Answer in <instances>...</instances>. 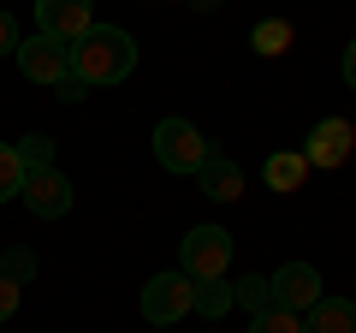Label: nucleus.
Instances as JSON below:
<instances>
[{"label":"nucleus","mask_w":356,"mask_h":333,"mask_svg":"<svg viewBox=\"0 0 356 333\" xmlns=\"http://www.w3.org/2000/svg\"><path fill=\"white\" fill-rule=\"evenodd\" d=\"M261 179H267V191H303V179H309V161L303 155H267V166H261Z\"/></svg>","instance_id":"nucleus-12"},{"label":"nucleus","mask_w":356,"mask_h":333,"mask_svg":"<svg viewBox=\"0 0 356 333\" xmlns=\"http://www.w3.org/2000/svg\"><path fill=\"white\" fill-rule=\"evenodd\" d=\"M24 161H18L13 143H0V203H13V196H24Z\"/></svg>","instance_id":"nucleus-15"},{"label":"nucleus","mask_w":356,"mask_h":333,"mask_svg":"<svg viewBox=\"0 0 356 333\" xmlns=\"http://www.w3.org/2000/svg\"><path fill=\"white\" fill-rule=\"evenodd\" d=\"M208 155L214 149H208V137L191 119H161V125H154V161H161L166 173H191L196 179V166H202Z\"/></svg>","instance_id":"nucleus-4"},{"label":"nucleus","mask_w":356,"mask_h":333,"mask_svg":"<svg viewBox=\"0 0 356 333\" xmlns=\"http://www.w3.org/2000/svg\"><path fill=\"white\" fill-rule=\"evenodd\" d=\"M18 42H24L18 18H13V13H0V60H6V54H18Z\"/></svg>","instance_id":"nucleus-20"},{"label":"nucleus","mask_w":356,"mask_h":333,"mask_svg":"<svg viewBox=\"0 0 356 333\" xmlns=\"http://www.w3.org/2000/svg\"><path fill=\"white\" fill-rule=\"evenodd\" d=\"M54 95H60V102H83V95H89V84H83V77H60V84H54Z\"/></svg>","instance_id":"nucleus-22"},{"label":"nucleus","mask_w":356,"mask_h":333,"mask_svg":"<svg viewBox=\"0 0 356 333\" xmlns=\"http://www.w3.org/2000/svg\"><path fill=\"white\" fill-rule=\"evenodd\" d=\"M0 274H6V280H18V286H24L30 274H36V250H6V262H0Z\"/></svg>","instance_id":"nucleus-19"},{"label":"nucleus","mask_w":356,"mask_h":333,"mask_svg":"<svg viewBox=\"0 0 356 333\" xmlns=\"http://www.w3.org/2000/svg\"><path fill=\"white\" fill-rule=\"evenodd\" d=\"M273 304L291 309V316L315 309L321 304V268H309V262H285V268L273 274Z\"/></svg>","instance_id":"nucleus-8"},{"label":"nucleus","mask_w":356,"mask_h":333,"mask_svg":"<svg viewBox=\"0 0 356 333\" xmlns=\"http://www.w3.org/2000/svg\"><path fill=\"white\" fill-rule=\"evenodd\" d=\"M350 149H356V125L350 119H321V125L309 131V143H303V161L309 166H344Z\"/></svg>","instance_id":"nucleus-7"},{"label":"nucleus","mask_w":356,"mask_h":333,"mask_svg":"<svg viewBox=\"0 0 356 333\" xmlns=\"http://www.w3.org/2000/svg\"><path fill=\"white\" fill-rule=\"evenodd\" d=\"M303 333H356V304L321 297L315 309H303Z\"/></svg>","instance_id":"nucleus-11"},{"label":"nucleus","mask_w":356,"mask_h":333,"mask_svg":"<svg viewBox=\"0 0 356 333\" xmlns=\"http://www.w3.org/2000/svg\"><path fill=\"white\" fill-rule=\"evenodd\" d=\"M191 6H196V13H208V6H220V0H191Z\"/></svg>","instance_id":"nucleus-24"},{"label":"nucleus","mask_w":356,"mask_h":333,"mask_svg":"<svg viewBox=\"0 0 356 333\" xmlns=\"http://www.w3.org/2000/svg\"><path fill=\"white\" fill-rule=\"evenodd\" d=\"M191 309H196V280L184 268H166V274H154L143 286V321H154V327H172Z\"/></svg>","instance_id":"nucleus-3"},{"label":"nucleus","mask_w":356,"mask_h":333,"mask_svg":"<svg viewBox=\"0 0 356 333\" xmlns=\"http://www.w3.org/2000/svg\"><path fill=\"white\" fill-rule=\"evenodd\" d=\"M250 333H303V316L267 304V309H255V316H250Z\"/></svg>","instance_id":"nucleus-16"},{"label":"nucleus","mask_w":356,"mask_h":333,"mask_svg":"<svg viewBox=\"0 0 356 333\" xmlns=\"http://www.w3.org/2000/svg\"><path fill=\"white\" fill-rule=\"evenodd\" d=\"M232 292H238V304L250 309V316L273 304V280H261V274H243V280H232Z\"/></svg>","instance_id":"nucleus-17"},{"label":"nucleus","mask_w":356,"mask_h":333,"mask_svg":"<svg viewBox=\"0 0 356 333\" xmlns=\"http://www.w3.org/2000/svg\"><path fill=\"white\" fill-rule=\"evenodd\" d=\"M24 208L36 220H65L72 215V179H65L60 166H42L24 179Z\"/></svg>","instance_id":"nucleus-6"},{"label":"nucleus","mask_w":356,"mask_h":333,"mask_svg":"<svg viewBox=\"0 0 356 333\" xmlns=\"http://www.w3.org/2000/svg\"><path fill=\"white\" fill-rule=\"evenodd\" d=\"M18 161H24V173H42V166H54V137L30 131V137L18 143Z\"/></svg>","instance_id":"nucleus-18"},{"label":"nucleus","mask_w":356,"mask_h":333,"mask_svg":"<svg viewBox=\"0 0 356 333\" xmlns=\"http://www.w3.org/2000/svg\"><path fill=\"white\" fill-rule=\"evenodd\" d=\"M291 36H297L291 18H261V24L250 30V48H255V54H267V60H280V54L291 48Z\"/></svg>","instance_id":"nucleus-14"},{"label":"nucleus","mask_w":356,"mask_h":333,"mask_svg":"<svg viewBox=\"0 0 356 333\" xmlns=\"http://www.w3.org/2000/svg\"><path fill=\"white\" fill-rule=\"evenodd\" d=\"M72 72L83 77L89 90H107V84H125L137 72V42L119 24H89L83 36L72 42Z\"/></svg>","instance_id":"nucleus-1"},{"label":"nucleus","mask_w":356,"mask_h":333,"mask_svg":"<svg viewBox=\"0 0 356 333\" xmlns=\"http://www.w3.org/2000/svg\"><path fill=\"white\" fill-rule=\"evenodd\" d=\"M196 185H202V196H214V203H238L243 196V166L232 161V155H208V161L196 166Z\"/></svg>","instance_id":"nucleus-10"},{"label":"nucleus","mask_w":356,"mask_h":333,"mask_svg":"<svg viewBox=\"0 0 356 333\" xmlns=\"http://www.w3.org/2000/svg\"><path fill=\"white\" fill-rule=\"evenodd\" d=\"M226 309H238V292H232V280H202V286H196V309H191V316L220 321Z\"/></svg>","instance_id":"nucleus-13"},{"label":"nucleus","mask_w":356,"mask_h":333,"mask_svg":"<svg viewBox=\"0 0 356 333\" xmlns=\"http://www.w3.org/2000/svg\"><path fill=\"white\" fill-rule=\"evenodd\" d=\"M89 6H95V0H36V30L72 48L89 30Z\"/></svg>","instance_id":"nucleus-9"},{"label":"nucleus","mask_w":356,"mask_h":333,"mask_svg":"<svg viewBox=\"0 0 356 333\" xmlns=\"http://www.w3.org/2000/svg\"><path fill=\"white\" fill-rule=\"evenodd\" d=\"M226 262H232V232L226 226H191L184 244H178V268L191 274L196 286L202 280H226Z\"/></svg>","instance_id":"nucleus-2"},{"label":"nucleus","mask_w":356,"mask_h":333,"mask_svg":"<svg viewBox=\"0 0 356 333\" xmlns=\"http://www.w3.org/2000/svg\"><path fill=\"white\" fill-rule=\"evenodd\" d=\"M13 316H18V280L0 274V321H13Z\"/></svg>","instance_id":"nucleus-21"},{"label":"nucleus","mask_w":356,"mask_h":333,"mask_svg":"<svg viewBox=\"0 0 356 333\" xmlns=\"http://www.w3.org/2000/svg\"><path fill=\"white\" fill-rule=\"evenodd\" d=\"M18 72L30 77V84H42V90H54V84H60V77H72V48H65V42H54V36H24L18 42Z\"/></svg>","instance_id":"nucleus-5"},{"label":"nucleus","mask_w":356,"mask_h":333,"mask_svg":"<svg viewBox=\"0 0 356 333\" xmlns=\"http://www.w3.org/2000/svg\"><path fill=\"white\" fill-rule=\"evenodd\" d=\"M339 72H344V84L356 90V36H350V48H344V60H339Z\"/></svg>","instance_id":"nucleus-23"}]
</instances>
